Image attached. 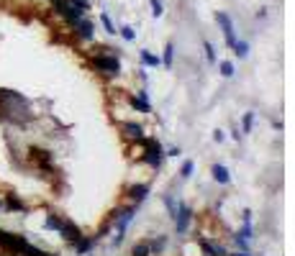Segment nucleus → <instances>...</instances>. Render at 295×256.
<instances>
[{
	"mask_svg": "<svg viewBox=\"0 0 295 256\" xmlns=\"http://www.w3.org/2000/svg\"><path fill=\"white\" fill-rule=\"evenodd\" d=\"M0 110H3V118H8L13 123H29L31 121V108H29L26 98L13 92V90H0Z\"/></svg>",
	"mask_w": 295,
	"mask_h": 256,
	"instance_id": "nucleus-1",
	"label": "nucleus"
},
{
	"mask_svg": "<svg viewBox=\"0 0 295 256\" xmlns=\"http://www.w3.org/2000/svg\"><path fill=\"white\" fill-rule=\"evenodd\" d=\"M0 246H6V248H8V251H13V253H21V251H24V246H26V238L13 236V233H6V230H0Z\"/></svg>",
	"mask_w": 295,
	"mask_h": 256,
	"instance_id": "nucleus-2",
	"label": "nucleus"
},
{
	"mask_svg": "<svg viewBox=\"0 0 295 256\" xmlns=\"http://www.w3.org/2000/svg\"><path fill=\"white\" fill-rule=\"evenodd\" d=\"M95 67L108 72V75H116L121 67H118V59L116 57H95Z\"/></svg>",
	"mask_w": 295,
	"mask_h": 256,
	"instance_id": "nucleus-3",
	"label": "nucleus"
},
{
	"mask_svg": "<svg viewBox=\"0 0 295 256\" xmlns=\"http://www.w3.org/2000/svg\"><path fill=\"white\" fill-rule=\"evenodd\" d=\"M218 24L223 26V34H226V44L234 46L236 44V36H234V26H231V18L226 13H218Z\"/></svg>",
	"mask_w": 295,
	"mask_h": 256,
	"instance_id": "nucleus-4",
	"label": "nucleus"
},
{
	"mask_svg": "<svg viewBox=\"0 0 295 256\" xmlns=\"http://www.w3.org/2000/svg\"><path fill=\"white\" fill-rule=\"evenodd\" d=\"M75 31H77L80 39H93V24H90V21H82V18H80V21L75 24Z\"/></svg>",
	"mask_w": 295,
	"mask_h": 256,
	"instance_id": "nucleus-5",
	"label": "nucleus"
},
{
	"mask_svg": "<svg viewBox=\"0 0 295 256\" xmlns=\"http://www.w3.org/2000/svg\"><path fill=\"white\" fill-rule=\"evenodd\" d=\"M59 230H62V236H64L67 241H72V243H77V241H80V230H77L72 223H62V228H59Z\"/></svg>",
	"mask_w": 295,
	"mask_h": 256,
	"instance_id": "nucleus-6",
	"label": "nucleus"
},
{
	"mask_svg": "<svg viewBox=\"0 0 295 256\" xmlns=\"http://www.w3.org/2000/svg\"><path fill=\"white\" fill-rule=\"evenodd\" d=\"M146 146H149V151H146V161H149L152 167H157L160 164V146L152 144V141H146Z\"/></svg>",
	"mask_w": 295,
	"mask_h": 256,
	"instance_id": "nucleus-7",
	"label": "nucleus"
},
{
	"mask_svg": "<svg viewBox=\"0 0 295 256\" xmlns=\"http://www.w3.org/2000/svg\"><path fill=\"white\" fill-rule=\"evenodd\" d=\"M175 220H177V230H185L188 228V223H190V207H180V215H175Z\"/></svg>",
	"mask_w": 295,
	"mask_h": 256,
	"instance_id": "nucleus-8",
	"label": "nucleus"
},
{
	"mask_svg": "<svg viewBox=\"0 0 295 256\" xmlns=\"http://www.w3.org/2000/svg\"><path fill=\"white\" fill-rule=\"evenodd\" d=\"M213 177H216L221 184H226V182H229V169L221 167V164H216V167H213Z\"/></svg>",
	"mask_w": 295,
	"mask_h": 256,
	"instance_id": "nucleus-9",
	"label": "nucleus"
},
{
	"mask_svg": "<svg viewBox=\"0 0 295 256\" xmlns=\"http://www.w3.org/2000/svg\"><path fill=\"white\" fill-rule=\"evenodd\" d=\"M126 131H128L131 138H144V131H141V126H136V123H126Z\"/></svg>",
	"mask_w": 295,
	"mask_h": 256,
	"instance_id": "nucleus-10",
	"label": "nucleus"
},
{
	"mask_svg": "<svg viewBox=\"0 0 295 256\" xmlns=\"http://www.w3.org/2000/svg\"><path fill=\"white\" fill-rule=\"evenodd\" d=\"M146 192H149V187H146V184H139V187H133V190H131L133 200H144V197H146Z\"/></svg>",
	"mask_w": 295,
	"mask_h": 256,
	"instance_id": "nucleus-11",
	"label": "nucleus"
},
{
	"mask_svg": "<svg viewBox=\"0 0 295 256\" xmlns=\"http://www.w3.org/2000/svg\"><path fill=\"white\" fill-rule=\"evenodd\" d=\"M6 205H8L11 210H24V202H21L16 195H8V202H6Z\"/></svg>",
	"mask_w": 295,
	"mask_h": 256,
	"instance_id": "nucleus-12",
	"label": "nucleus"
},
{
	"mask_svg": "<svg viewBox=\"0 0 295 256\" xmlns=\"http://www.w3.org/2000/svg\"><path fill=\"white\" fill-rule=\"evenodd\" d=\"M47 228H52V230H59V228H62V220H59L57 215H49V218H47Z\"/></svg>",
	"mask_w": 295,
	"mask_h": 256,
	"instance_id": "nucleus-13",
	"label": "nucleus"
},
{
	"mask_svg": "<svg viewBox=\"0 0 295 256\" xmlns=\"http://www.w3.org/2000/svg\"><path fill=\"white\" fill-rule=\"evenodd\" d=\"M90 246H93V241H90V238H80V241H77V251H80V253L90 251Z\"/></svg>",
	"mask_w": 295,
	"mask_h": 256,
	"instance_id": "nucleus-14",
	"label": "nucleus"
},
{
	"mask_svg": "<svg viewBox=\"0 0 295 256\" xmlns=\"http://www.w3.org/2000/svg\"><path fill=\"white\" fill-rule=\"evenodd\" d=\"M144 64H149V67H157V64H160V59H157V57H152V54H146V52H144Z\"/></svg>",
	"mask_w": 295,
	"mask_h": 256,
	"instance_id": "nucleus-15",
	"label": "nucleus"
},
{
	"mask_svg": "<svg viewBox=\"0 0 295 256\" xmlns=\"http://www.w3.org/2000/svg\"><path fill=\"white\" fill-rule=\"evenodd\" d=\"M146 253H149V246H146V243H141V246L133 248V256H146Z\"/></svg>",
	"mask_w": 295,
	"mask_h": 256,
	"instance_id": "nucleus-16",
	"label": "nucleus"
},
{
	"mask_svg": "<svg viewBox=\"0 0 295 256\" xmlns=\"http://www.w3.org/2000/svg\"><path fill=\"white\" fill-rule=\"evenodd\" d=\"M221 72H223L226 77H231V75H234V64H231V62H223V64H221Z\"/></svg>",
	"mask_w": 295,
	"mask_h": 256,
	"instance_id": "nucleus-17",
	"label": "nucleus"
},
{
	"mask_svg": "<svg viewBox=\"0 0 295 256\" xmlns=\"http://www.w3.org/2000/svg\"><path fill=\"white\" fill-rule=\"evenodd\" d=\"M152 13L154 16H162L165 11H162V3H160V0H152Z\"/></svg>",
	"mask_w": 295,
	"mask_h": 256,
	"instance_id": "nucleus-18",
	"label": "nucleus"
},
{
	"mask_svg": "<svg viewBox=\"0 0 295 256\" xmlns=\"http://www.w3.org/2000/svg\"><path fill=\"white\" fill-rule=\"evenodd\" d=\"M172 52H175V46L170 44V46H167V52H165V64H167V67L172 64Z\"/></svg>",
	"mask_w": 295,
	"mask_h": 256,
	"instance_id": "nucleus-19",
	"label": "nucleus"
},
{
	"mask_svg": "<svg viewBox=\"0 0 295 256\" xmlns=\"http://www.w3.org/2000/svg\"><path fill=\"white\" fill-rule=\"evenodd\" d=\"M70 3H72L75 8H80V11H85V8H87V0H70Z\"/></svg>",
	"mask_w": 295,
	"mask_h": 256,
	"instance_id": "nucleus-20",
	"label": "nucleus"
},
{
	"mask_svg": "<svg viewBox=\"0 0 295 256\" xmlns=\"http://www.w3.org/2000/svg\"><path fill=\"white\" fill-rule=\"evenodd\" d=\"M103 26L108 29V34H116V29H113V24H110V18H108V16H103Z\"/></svg>",
	"mask_w": 295,
	"mask_h": 256,
	"instance_id": "nucleus-21",
	"label": "nucleus"
},
{
	"mask_svg": "<svg viewBox=\"0 0 295 256\" xmlns=\"http://www.w3.org/2000/svg\"><path fill=\"white\" fill-rule=\"evenodd\" d=\"M234 49H236L239 57H246V44H234Z\"/></svg>",
	"mask_w": 295,
	"mask_h": 256,
	"instance_id": "nucleus-22",
	"label": "nucleus"
},
{
	"mask_svg": "<svg viewBox=\"0 0 295 256\" xmlns=\"http://www.w3.org/2000/svg\"><path fill=\"white\" fill-rule=\"evenodd\" d=\"M193 174V161H185V167H183V177H190Z\"/></svg>",
	"mask_w": 295,
	"mask_h": 256,
	"instance_id": "nucleus-23",
	"label": "nucleus"
},
{
	"mask_svg": "<svg viewBox=\"0 0 295 256\" xmlns=\"http://www.w3.org/2000/svg\"><path fill=\"white\" fill-rule=\"evenodd\" d=\"M123 39L131 41V39H133V29H123Z\"/></svg>",
	"mask_w": 295,
	"mask_h": 256,
	"instance_id": "nucleus-24",
	"label": "nucleus"
},
{
	"mask_svg": "<svg viewBox=\"0 0 295 256\" xmlns=\"http://www.w3.org/2000/svg\"><path fill=\"white\" fill-rule=\"evenodd\" d=\"M206 52H208V59L213 62V59H216V54H213V46H211V44H206Z\"/></svg>",
	"mask_w": 295,
	"mask_h": 256,
	"instance_id": "nucleus-25",
	"label": "nucleus"
},
{
	"mask_svg": "<svg viewBox=\"0 0 295 256\" xmlns=\"http://www.w3.org/2000/svg\"><path fill=\"white\" fill-rule=\"evenodd\" d=\"M244 128H246V131H249V128H252V113H249V115H246V118H244Z\"/></svg>",
	"mask_w": 295,
	"mask_h": 256,
	"instance_id": "nucleus-26",
	"label": "nucleus"
},
{
	"mask_svg": "<svg viewBox=\"0 0 295 256\" xmlns=\"http://www.w3.org/2000/svg\"><path fill=\"white\" fill-rule=\"evenodd\" d=\"M234 256H246V253H234Z\"/></svg>",
	"mask_w": 295,
	"mask_h": 256,
	"instance_id": "nucleus-27",
	"label": "nucleus"
}]
</instances>
